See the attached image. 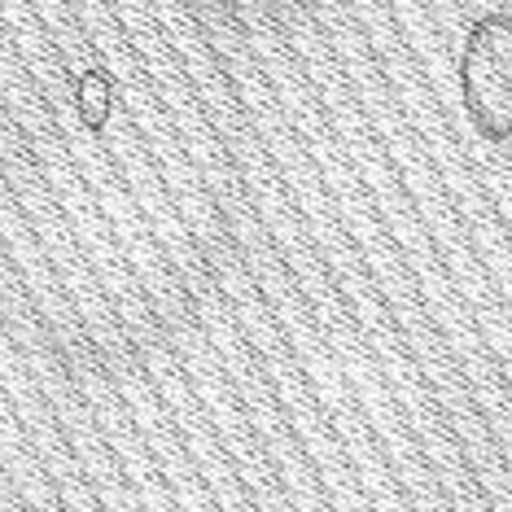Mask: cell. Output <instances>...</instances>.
Masks as SVG:
<instances>
[{
	"label": "cell",
	"instance_id": "obj_1",
	"mask_svg": "<svg viewBox=\"0 0 512 512\" xmlns=\"http://www.w3.org/2000/svg\"><path fill=\"white\" fill-rule=\"evenodd\" d=\"M460 101L482 141H512V14L504 9L469 22L460 49Z\"/></svg>",
	"mask_w": 512,
	"mask_h": 512
},
{
	"label": "cell",
	"instance_id": "obj_2",
	"mask_svg": "<svg viewBox=\"0 0 512 512\" xmlns=\"http://www.w3.org/2000/svg\"><path fill=\"white\" fill-rule=\"evenodd\" d=\"M75 110H79V123H84L88 132H106V123L114 114V79L101 71V66H92V71L79 75Z\"/></svg>",
	"mask_w": 512,
	"mask_h": 512
}]
</instances>
